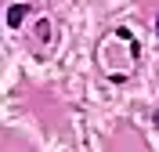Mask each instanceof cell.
<instances>
[{
	"label": "cell",
	"mask_w": 159,
	"mask_h": 152,
	"mask_svg": "<svg viewBox=\"0 0 159 152\" xmlns=\"http://www.w3.org/2000/svg\"><path fill=\"white\" fill-rule=\"evenodd\" d=\"M152 123H156V127H159V109H156V112H152Z\"/></svg>",
	"instance_id": "2"
},
{
	"label": "cell",
	"mask_w": 159,
	"mask_h": 152,
	"mask_svg": "<svg viewBox=\"0 0 159 152\" xmlns=\"http://www.w3.org/2000/svg\"><path fill=\"white\" fill-rule=\"evenodd\" d=\"M25 15H29V4H11L7 7V29H18L25 22Z\"/></svg>",
	"instance_id": "1"
},
{
	"label": "cell",
	"mask_w": 159,
	"mask_h": 152,
	"mask_svg": "<svg viewBox=\"0 0 159 152\" xmlns=\"http://www.w3.org/2000/svg\"><path fill=\"white\" fill-rule=\"evenodd\" d=\"M156 36H159V15H156Z\"/></svg>",
	"instance_id": "3"
}]
</instances>
